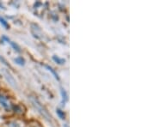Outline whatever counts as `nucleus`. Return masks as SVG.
<instances>
[{"instance_id": "obj_11", "label": "nucleus", "mask_w": 155, "mask_h": 127, "mask_svg": "<svg viewBox=\"0 0 155 127\" xmlns=\"http://www.w3.org/2000/svg\"><path fill=\"white\" fill-rule=\"evenodd\" d=\"M0 61H2V62H3V63H4V64H5V65H7V66H9V67H10V65H9V64H8V63H7V61H6L5 59H4V58H3V57H1V56H0Z\"/></svg>"}, {"instance_id": "obj_12", "label": "nucleus", "mask_w": 155, "mask_h": 127, "mask_svg": "<svg viewBox=\"0 0 155 127\" xmlns=\"http://www.w3.org/2000/svg\"><path fill=\"white\" fill-rule=\"evenodd\" d=\"M1 77H2V76H1V74H0V78H1Z\"/></svg>"}, {"instance_id": "obj_6", "label": "nucleus", "mask_w": 155, "mask_h": 127, "mask_svg": "<svg viewBox=\"0 0 155 127\" xmlns=\"http://www.w3.org/2000/svg\"><path fill=\"white\" fill-rule=\"evenodd\" d=\"M53 59L55 61L57 64H59V65H63V64H65V59H60V58L57 57V56H54V57H53Z\"/></svg>"}, {"instance_id": "obj_7", "label": "nucleus", "mask_w": 155, "mask_h": 127, "mask_svg": "<svg viewBox=\"0 0 155 127\" xmlns=\"http://www.w3.org/2000/svg\"><path fill=\"white\" fill-rule=\"evenodd\" d=\"M10 42V44L11 45V46L14 48V50H16L17 52H21V49H20V46H18L17 44H16L15 42H13V41H9Z\"/></svg>"}, {"instance_id": "obj_1", "label": "nucleus", "mask_w": 155, "mask_h": 127, "mask_svg": "<svg viewBox=\"0 0 155 127\" xmlns=\"http://www.w3.org/2000/svg\"><path fill=\"white\" fill-rule=\"evenodd\" d=\"M28 99L30 100V102L32 103V105L35 106V108L38 111L39 113L47 121L49 122L52 125H54V120H53V118L51 116V114L48 113V109L41 104V102L39 100L38 98H36L35 96H33V95H30V96H28Z\"/></svg>"}, {"instance_id": "obj_10", "label": "nucleus", "mask_w": 155, "mask_h": 127, "mask_svg": "<svg viewBox=\"0 0 155 127\" xmlns=\"http://www.w3.org/2000/svg\"><path fill=\"white\" fill-rule=\"evenodd\" d=\"M56 113H57V114H58V116L61 118V119H65V113H64V112H62L61 109H57L56 110Z\"/></svg>"}, {"instance_id": "obj_2", "label": "nucleus", "mask_w": 155, "mask_h": 127, "mask_svg": "<svg viewBox=\"0 0 155 127\" xmlns=\"http://www.w3.org/2000/svg\"><path fill=\"white\" fill-rule=\"evenodd\" d=\"M2 71H3V75H4V77L5 78L6 81L8 82V83L11 85V87L14 88H18V85H17V81H16L15 78L12 76V74H11V72L9 71V70L3 69Z\"/></svg>"}, {"instance_id": "obj_8", "label": "nucleus", "mask_w": 155, "mask_h": 127, "mask_svg": "<svg viewBox=\"0 0 155 127\" xmlns=\"http://www.w3.org/2000/svg\"><path fill=\"white\" fill-rule=\"evenodd\" d=\"M61 95H62V100H63V101H64V100L66 101L67 99V92H66V90H65L63 88H61Z\"/></svg>"}, {"instance_id": "obj_9", "label": "nucleus", "mask_w": 155, "mask_h": 127, "mask_svg": "<svg viewBox=\"0 0 155 127\" xmlns=\"http://www.w3.org/2000/svg\"><path fill=\"white\" fill-rule=\"evenodd\" d=\"M0 23H1V25H3L6 29L9 28V24H8V22H6L4 18H2V17H0Z\"/></svg>"}, {"instance_id": "obj_3", "label": "nucleus", "mask_w": 155, "mask_h": 127, "mask_svg": "<svg viewBox=\"0 0 155 127\" xmlns=\"http://www.w3.org/2000/svg\"><path fill=\"white\" fill-rule=\"evenodd\" d=\"M0 105L2 106L6 110H10L11 109V101L8 100L6 96H4L2 94H0Z\"/></svg>"}, {"instance_id": "obj_5", "label": "nucleus", "mask_w": 155, "mask_h": 127, "mask_svg": "<svg viewBox=\"0 0 155 127\" xmlns=\"http://www.w3.org/2000/svg\"><path fill=\"white\" fill-rule=\"evenodd\" d=\"M15 62L19 65H25V60H24V59H22V57H18L17 59H15Z\"/></svg>"}, {"instance_id": "obj_4", "label": "nucleus", "mask_w": 155, "mask_h": 127, "mask_svg": "<svg viewBox=\"0 0 155 127\" xmlns=\"http://www.w3.org/2000/svg\"><path fill=\"white\" fill-rule=\"evenodd\" d=\"M45 67H46V68H47V69H48V71H49L51 72V73H52L53 75H54V77L55 78V79H57L58 81L60 80V78H59V75L57 74V72H56L55 71H54V69L52 68V67L49 66V65H45Z\"/></svg>"}]
</instances>
